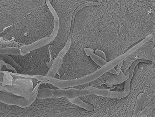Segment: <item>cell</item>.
<instances>
[{
	"instance_id": "1",
	"label": "cell",
	"mask_w": 155,
	"mask_h": 117,
	"mask_svg": "<svg viewBox=\"0 0 155 117\" xmlns=\"http://www.w3.org/2000/svg\"><path fill=\"white\" fill-rule=\"evenodd\" d=\"M54 23V15L46 5L27 14L14 27H8V32L3 37L8 41L18 42L21 47L50 37Z\"/></svg>"
},
{
	"instance_id": "2",
	"label": "cell",
	"mask_w": 155,
	"mask_h": 117,
	"mask_svg": "<svg viewBox=\"0 0 155 117\" xmlns=\"http://www.w3.org/2000/svg\"><path fill=\"white\" fill-rule=\"evenodd\" d=\"M59 18V29L58 35L49 44L51 54L58 55L67 44L70 34L72 19L74 12L82 5L96 3L97 0H49Z\"/></svg>"
},
{
	"instance_id": "3",
	"label": "cell",
	"mask_w": 155,
	"mask_h": 117,
	"mask_svg": "<svg viewBox=\"0 0 155 117\" xmlns=\"http://www.w3.org/2000/svg\"><path fill=\"white\" fill-rule=\"evenodd\" d=\"M30 53L32 57V62L34 74H41L44 76L42 70L44 71L45 74H47L50 68L48 67L46 64L51 59L49 44L33 50L30 52Z\"/></svg>"
},
{
	"instance_id": "4",
	"label": "cell",
	"mask_w": 155,
	"mask_h": 117,
	"mask_svg": "<svg viewBox=\"0 0 155 117\" xmlns=\"http://www.w3.org/2000/svg\"><path fill=\"white\" fill-rule=\"evenodd\" d=\"M49 8L52 14L54 15V19H55V23H54V27L53 32L50 36V37L44 38L41 39V40L34 42L32 44L23 46L21 47L20 49L21 50V55L22 56H25L33 50L49 44L55 39L58 35L59 29V24H60L59 17L54 9L51 5H50L49 6Z\"/></svg>"
},
{
	"instance_id": "5",
	"label": "cell",
	"mask_w": 155,
	"mask_h": 117,
	"mask_svg": "<svg viewBox=\"0 0 155 117\" xmlns=\"http://www.w3.org/2000/svg\"><path fill=\"white\" fill-rule=\"evenodd\" d=\"M38 90L30 99L15 95L8 91H1V102L10 105H15L25 108L28 107L37 98Z\"/></svg>"
},
{
	"instance_id": "6",
	"label": "cell",
	"mask_w": 155,
	"mask_h": 117,
	"mask_svg": "<svg viewBox=\"0 0 155 117\" xmlns=\"http://www.w3.org/2000/svg\"><path fill=\"white\" fill-rule=\"evenodd\" d=\"M129 78V77L125 75L123 71L121 70L119 74H113L110 76L106 82V84L109 88H111L115 85L123 83Z\"/></svg>"
},
{
	"instance_id": "7",
	"label": "cell",
	"mask_w": 155,
	"mask_h": 117,
	"mask_svg": "<svg viewBox=\"0 0 155 117\" xmlns=\"http://www.w3.org/2000/svg\"><path fill=\"white\" fill-rule=\"evenodd\" d=\"M63 62V59L60 57H57L54 60L52 66L50 68L46 76L48 78H54V76L58 73V71L61 67Z\"/></svg>"
},
{
	"instance_id": "8",
	"label": "cell",
	"mask_w": 155,
	"mask_h": 117,
	"mask_svg": "<svg viewBox=\"0 0 155 117\" xmlns=\"http://www.w3.org/2000/svg\"><path fill=\"white\" fill-rule=\"evenodd\" d=\"M113 74L109 73L108 72H106L98 78L96 80L92 81V82H89V86H93V87L98 88V89H103V88L102 85L106 84V82L107 81L108 79Z\"/></svg>"
},
{
	"instance_id": "9",
	"label": "cell",
	"mask_w": 155,
	"mask_h": 117,
	"mask_svg": "<svg viewBox=\"0 0 155 117\" xmlns=\"http://www.w3.org/2000/svg\"><path fill=\"white\" fill-rule=\"evenodd\" d=\"M68 100L72 104L80 107L81 108H84L87 111H90V112L94 111V107L92 104L85 102L84 101L82 100L79 97H78L74 99Z\"/></svg>"
},
{
	"instance_id": "10",
	"label": "cell",
	"mask_w": 155,
	"mask_h": 117,
	"mask_svg": "<svg viewBox=\"0 0 155 117\" xmlns=\"http://www.w3.org/2000/svg\"><path fill=\"white\" fill-rule=\"evenodd\" d=\"M1 54L19 56L21 55V50L20 47H17L1 48Z\"/></svg>"
},
{
	"instance_id": "11",
	"label": "cell",
	"mask_w": 155,
	"mask_h": 117,
	"mask_svg": "<svg viewBox=\"0 0 155 117\" xmlns=\"http://www.w3.org/2000/svg\"><path fill=\"white\" fill-rule=\"evenodd\" d=\"M53 89H38L37 98L46 99L54 97L53 94Z\"/></svg>"
},
{
	"instance_id": "12",
	"label": "cell",
	"mask_w": 155,
	"mask_h": 117,
	"mask_svg": "<svg viewBox=\"0 0 155 117\" xmlns=\"http://www.w3.org/2000/svg\"><path fill=\"white\" fill-rule=\"evenodd\" d=\"M142 104H143V101L142 100L141 94L140 93L138 95L137 98L132 117L138 116L139 114L142 111Z\"/></svg>"
},
{
	"instance_id": "13",
	"label": "cell",
	"mask_w": 155,
	"mask_h": 117,
	"mask_svg": "<svg viewBox=\"0 0 155 117\" xmlns=\"http://www.w3.org/2000/svg\"><path fill=\"white\" fill-rule=\"evenodd\" d=\"M72 36V33L70 32L68 40H67V44L64 47L60 50L57 57H60L61 59H63L65 56L67 54V52L69 51L71 46Z\"/></svg>"
},
{
	"instance_id": "14",
	"label": "cell",
	"mask_w": 155,
	"mask_h": 117,
	"mask_svg": "<svg viewBox=\"0 0 155 117\" xmlns=\"http://www.w3.org/2000/svg\"><path fill=\"white\" fill-rule=\"evenodd\" d=\"M1 60H3L5 62L11 64L13 67H16V69L23 68L21 65H19L14 60L12 57L8 56V54H1Z\"/></svg>"
},
{
	"instance_id": "15",
	"label": "cell",
	"mask_w": 155,
	"mask_h": 117,
	"mask_svg": "<svg viewBox=\"0 0 155 117\" xmlns=\"http://www.w3.org/2000/svg\"><path fill=\"white\" fill-rule=\"evenodd\" d=\"M90 57L93 60V61L97 65H99L100 67H102L106 65L108 62L105 60L103 58H101V57H99L97 55L95 54L94 53L91 54Z\"/></svg>"
},
{
	"instance_id": "16",
	"label": "cell",
	"mask_w": 155,
	"mask_h": 117,
	"mask_svg": "<svg viewBox=\"0 0 155 117\" xmlns=\"http://www.w3.org/2000/svg\"><path fill=\"white\" fill-rule=\"evenodd\" d=\"M11 47H20L19 43L15 40L12 41H4L1 39V48Z\"/></svg>"
},
{
	"instance_id": "17",
	"label": "cell",
	"mask_w": 155,
	"mask_h": 117,
	"mask_svg": "<svg viewBox=\"0 0 155 117\" xmlns=\"http://www.w3.org/2000/svg\"><path fill=\"white\" fill-rule=\"evenodd\" d=\"M4 73L3 81V86H6L7 85H12L13 84L14 79L10 72L7 71H3Z\"/></svg>"
},
{
	"instance_id": "18",
	"label": "cell",
	"mask_w": 155,
	"mask_h": 117,
	"mask_svg": "<svg viewBox=\"0 0 155 117\" xmlns=\"http://www.w3.org/2000/svg\"><path fill=\"white\" fill-rule=\"evenodd\" d=\"M7 70H11L15 73H18L16 67H13L11 64L5 62L3 60H1V71H6Z\"/></svg>"
},
{
	"instance_id": "19",
	"label": "cell",
	"mask_w": 155,
	"mask_h": 117,
	"mask_svg": "<svg viewBox=\"0 0 155 117\" xmlns=\"http://www.w3.org/2000/svg\"><path fill=\"white\" fill-rule=\"evenodd\" d=\"M39 89H53V90H56V89H59V88L55 87L54 85L52 84L48 83H41L39 86Z\"/></svg>"
},
{
	"instance_id": "20",
	"label": "cell",
	"mask_w": 155,
	"mask_h": 117,
	"mask_svg": "<svg viewBox=\"0 0 155 117\" xmlns=\"http://www.w3.org/2000/svg\"><path fill=\"white\" fill-rule=\"evenodd\" d=\"M94 53L99 56V57H101V58H103L105 60L107 61V58L106 54L102 50H100V49H96V50H94Z\"/></svg>"
},
{
	"instance_id": "21",
	"label": "cell",
	"mask_w": 155,
	"mask_h": 117,
	"mask_svg": "<svg viewBox=\"0 0 155 117\" xmlns=\"http://www.w3.org/2000/svg\"><path fill=\"white\" fill-rule=\"evenodd\" d=\"M84 51L86 53L87 56L90 57L91 54L94 53V50L93 49L91 48H86L84 49Z\"/></svg>"
},
{
	"instance_id": "22",
	"label": "cell",
	"mask_w": 155,
	"mask_h": 117,
	"mask_svg": "<svg viewBox=\"0 0 155 117\" xmlns=\"http://www.w3.org/2000/svg\"><path fill=\"white\" fill-rule=\"evenodd\" d=\"M123 61H123L121 62H120V64H118V65H117V67L116 68V71H117V72H118L119 74L120 73L121 70V68L122 65V64H123Z\"/></svg>"
},
{
	"instance_id": "23",
	"label": "cell",
	"mask_w": 155,
	"mask_h": 117,
	"mask_svg": "<svg viewBox=\"0 0 155 117\" xmlns=\"http://www.w3.org/2000/svg\"><path fill=\"white\" fill-rule=\"evenodd\" d=\"M109 73H112V74H119V73L117 72V71H116V69L114 67L111 69L109 70V71H108Z\"/></svg>"
},
{
	"instance_id": "24",
	"label": "cell",
	"mask_w": 155,
	"mask_h": 117,
	"mask_svg": "<svg viewBox=\"0 0 155 117\" xmlns=\"http://www.w3.org/2000/svg\"><path fill=\"white\" fill-rule=\"evenodd\" d=\"M60 80H68V78H67V76H66V74H64L62 76L60 77Z\"/></svg>"
},
{
	"instance_id": "25",
	"label": "cell",
	"mask_w": 155,
	"mask_h": 117,
	"mask_svg": "<svg viewBox=\"0 0 155 117\" xmlns=\"http://www.w3.org/2000/svg\"><path fill=\"white\" fill-rule=\"evenodd\" d=\"M73 88H74V89H80V90H81V89H84V88H82L81 86L80 85L74 86V87H73Z\"/></svg>"
},
{
	"instance_id": "26",
	"label": "cell",
	"mask_w": 155,
	"mask_h": 117,
	"mask_svg": "<svg viewBox=\"0 0 155 117\" xmlns=\"http://www.w3.org/2000/svg\"><path fill=\"white\" fill-rule=\"evenodd\" d=\"M54 78L57 79H60V75H59V74L57 73V74H55V76H54Z\"/></svg>"
}]
</instances>
